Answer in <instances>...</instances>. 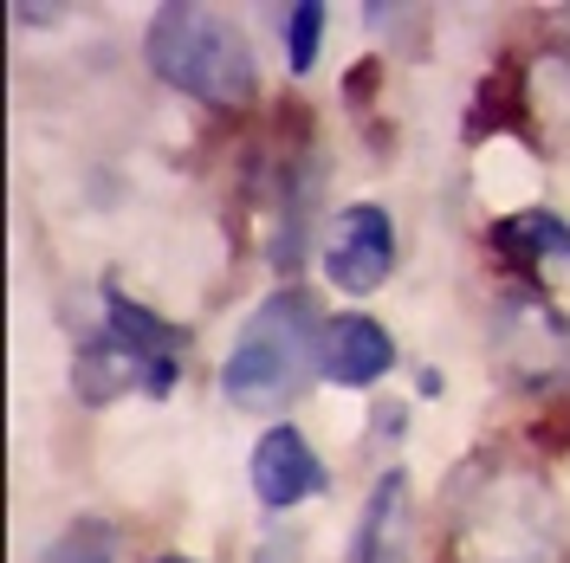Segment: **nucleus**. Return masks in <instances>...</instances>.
Wrapping results in <instances>:
<instances>
[{"label": "nucleus", "instance_id": "1", "mask_svg": "<svg viewBox=\"0 0 570 563\" xmlns=\"http://www.w3.org/2000/svg\"><path fill=\"white\" fill-rule=\"evenodd\" d=\"M461 563H564V518L525 466H480L461 493Z\"/></svg>", "mask_w": 570, "mask_h": 563}, {"label": "nucleus", "instance_id": "12", "mask_svg": "<svg viewBox=\"0 0 570 563\" xmlns=\"http://www.w3.org/2000/svg\"><path fill=\"white\" fill-rule=\"evenodd\" d=\"M39 563H117V531L85 518V525H71Z\"/></svg>", "mask_w": 570, "mask_h": 563}, {"label": "nucleus", "instance_id": "11", "mask_svg": "<svg viewBox=\"0 0 570 563\" xmlns=\"http://www.w3.org/2000/svg\"><path fill=\"white\" fill-rule=\"evenodd\" d=\"M318 46H324V0H298L285 13V66L305 78V71L318 66Z\"/></svg>", "mask_w": 570, "mask_h": 563}, {"label": "nucleus", "instance_id": "7", "mask_svg": "<svg viewBox=\"0 0 570 563\" xmlns=\"http://www.w3.org/2000/svg\"><path fill=\"white\" fill-rule=\"evenodd\" d=\"M247 480H253V498H259L266 512H292V505H305V498L324 486V466H318V454H312V441L292 422H279V427L259 434V447H253V460H247Z\"/></svg>", "mask_w": 570, "mask_h": 563}, {"label": "nucleus", "instance_id": "8", "mask_svg": "<svg viewBox=\"0 0 570 563\" xmlns=\"http://www.w3.org/2000/svg\"><path fill=\"white\" fill-rule=\"evenodd\" d=\"M395 369V337L363 312L331 317L318 330V376L337 388H370Z\"/></svg>", "mask_w": 570, "mask_h": 563}, {"label": "nucleus", "instance_id": "2", "mask_svg": "<svg viewBox=\"0 0 570 563\" xmlns=\"http://www.w3.org/2000/svg\"><path fill=\"white\" fill-rule=\"evenodd\" d=\"M149 66L163 85H176L188 98H202L214 110H240L253 105L259 91V66H253V46L240 39V27L214 7H188V0H169L156 7L149 20Z\"/></svg>", "mask_w": 570, "mask_h": 563}, {"label": "nucleus", "instance_id": "13", "mask_svg": "<svg viewBox=\"0 0 570 563\" xmlns=\"http://www.w3.org/2000/svg\"><path fill=\"white\" fill-rule=\"evenodd\" d=\"M156 563H195V557H156Z\"/></svg>", "mask_w": 570, "mask_h": 563}, {"label": "nucleus", "instance_id": "6", "mask_svg": "<svg viewBox=\"0 0 570 563\" xmlns=\"http://www.w3.org/2000/svg\"><path fill=\"white\" fill-rule=\"evenodd\" d=\"M395 273V227L390 214L376 208V201H356L331 220V234H324V279L337 285V292H376V285Z\"/></svg>", "mask_w": 570, "mask_h": 563}, {"label": "nucleus", "instance_id": "3", "mask_svg": "<svg viewBox=\"0 0 570 563\" xmlns=\"http://www.w3.org/2000/svg\"><path fill=\"white\" fill-rule=\"evenodd\" d=\"M312 363H318L312 298L305 292H273L247 317V330L234 337V350L220 363V395L234 408H285Z\"/></svg>", "mask_w": 570, "mask_h": 563}, {"label": "nucleus", "instance_id": "9", "mask_svg": "<svg viewBox=\"0 0 570 563\" xmlns=\"http://www.w3.org/2000/svg\"><path fill=\"white\" fill-rule=\"evenodd\" d=\"M409 537H415V518H409V473L390 466L370 498H363V518H356L351 537V563H409Z\"/></svg>", "mask_w": 570, "mask_h": 563}, {"label": "nucleus", "instance_id": "5", "mask_svg": "<svg viewBox=\"0 0 570 563\" xmlns=\"http://www.w3.org/2000/svg\"><path fill=\"white\" fill-rule=\"evenodd\" d=\"M493 350L512 388H525V395H570V324L538 292H525V285L499 292Z\"/></svg>", "mask_w": 570, "mask_h": 563}, {"label": "nucleus", "instance_id": "10", "mask_svg": "<svg viewBox=\"0 0 570 563\" xmlns=\"http://www.w3.org/2000/svg\"><path fill=\"white\" fill-rule=\"evenodd\" d=\"M493 247L505 253V259H564L570 266V227L558 220V214H544V208H525V214H512V220H499L493 227Z\"/></svg>", "mask_w": 570, "mask_h": 563}, {"label": "nucleus", "instance_id": "4", "mask_svg": "<svg viewBox=\"0 0 570 563\" xmlns=\"http://www.w3.org/2000/svg\"><path fill=\"white\" fill-rule=\"evenodd\" d=\"M176 330L137 312L124 292H105V330L78 356V395L85 402H110L124 388L142 395H169L176 388Z\"/></svg>", "mask_w": 570, "mask_h": 563}]
</instances>
